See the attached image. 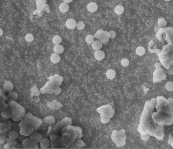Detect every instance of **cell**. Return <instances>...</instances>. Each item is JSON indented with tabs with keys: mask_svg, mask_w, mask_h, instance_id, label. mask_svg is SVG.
I'll return each mask as SVG.
<instances>
[{
	"mask_svg": "<svg viewBox=\"0 0 173 149\" xmlns=\"http://www.w3.org/2000/svg\"><path fill=\"white\" fill-rule=\"evenodd\" d=\"M136 53L139 56L144 55L145 53V49L142 46H139L136 49Z\"/></svg>",
	"mask_w": 173,
	"mask_h": 149,
	"instance_id": "30bf717a",
	"label": "cell"
},
{
	"mask_svg": "<svg viewBox=\"0 0 173 149\" xmlns=\"http://www.w3.org/2000/svg\"><path fill=\"white\" fill-rule=\"evenodd\" d=\"M49 142V140L47 139H43L41 142V147L43 148H44V149H45V148H47L48 147H49V146L47 145V143Z\"/></svg>",
	"mask_w": 173,
	"mask_h": 149,
	"instance_id": "d6986e66",
	"label": "cell"
},
{
	"mask_svg": "<svg viewBox=\"0 0 173 149\" xmlns=\"http://www.w3.org/2000/svg\"><path fill=\"white\" fill-rule=\"evenodd\" d=\"M95 40V37L92 35H88L86 37V41L89 44H92Z\"/></svg>",
	"mask_w": 173,
	"mask_h": 149,
	"instance_id": "9a60e30c",
	"label": "cell"
},
{
	"mask_svg": "<svg viewBox=\"0 0 173 149\" xmlns=\"http://www.w3.org/2000/svg\"><path fill=\"white\" fill-rule=\"evenodd\" d=\"M109 37L110 38H114L116 36V33L114 31H110L108 32Z\"/></svg>",
	"mask_w": 173,
	"mask_h": 149,
	"instance_id": "d4e9b609",
	"label": "cell"
},
{
	"mask_svg": "<svg viewBox=\"0 0 173 149\" xmlns=\"http://www.w3.org/2000/svg\"><path fill=\"white\" fill-rule=\"evenodd\" d=\"M8 97L12 100H16L18 98V94L14 91H10L8 93Z\"/></svg>",
	"mask_w": 173,
	"mask_h": 149,
	"instance_id": "5bb4252c",
	"label": "cell"
},
{
	"mask_svg": "<svg viewBox=\"0 0 173 149\" xmlns=\"http://www.w3.org/2000/svg\"><path fill=\"white\" fill-rule=\"evenodd\" d=\"M2 107L1 105H0V111L2 110Z\"/></svg>",
	"mask_w": 173,
	"mask_h": 149,
	"instance_id": "f546056e",
	"label": "cell"
},
{
	"mask_svg": "<svg viewBox=\"0 0 173 149\" xmlns=\"http://www.w3.org/2000/svg\"><path fill=\"white\" fill-rule=\"evenodd\" d=\"M34 39V35L31 33H28L25 36V39L27 42H32Z\"/></svg>",
	"mask_w": 173,
	"mask_h": 149,
	"instance_id": "ffe728a7",
	"label": "cell"
},
{
	"mask_svg": "<svg viewBox=\"0 0 173 149\" xmlns=\"http://www.w3.org/2000/svg\"><path fill=\"white\" fill-rule=\"evenodd\" d=\"M59 10L62 13H65L69 10V5L65 2L62 3L59 6Z\"/></svg>",
	"mask_w": 173,
	"mask_h": 149,
	"instance_id": "9c48e42d",
	"label": "cell"
},
{
	"mask_svg": "<svg viewBox=\"0 0 173 149\" xmlns=\"http://www.w3.org/2000/svg\"><path fill=\"white\" fill-rule=\"evenodd\" d=\"M1 115L4 118H9L11 117V114L7 111H3L1 113Z\"/></svg>",
	"mask_w": 173,
	"mask_h": 149,
	"instance_id": "7402d4cb",
	"label": "cell"
},
{
	"mask_svg": "<svg viewBox=\"0 0 173 149\" xmlns=\"http://www.w3.org/2000/svg\"><path fill=\"white\" fill-rule=\"evenodd\" d=\"M52 42L55 45L60 44L62 42V38L58 35H56L53 37Z\"/></svg>",
	"mask_w": 173,
	"mask_h": 149,
	"instance_id": "7c38bea8",
	"label": "cell"
},
{
	"mask_svg": "<svg viewBox=\"0 0 173 149\" xmlns=\"http://www.w3.org/2000/svg\"><path fill=\"white\" fill-rule=\"evenodd\" d=\"M63 1H64V2L68 4V3H70L72 1H73V0H63Z\"/></svg>",
	"mask_w": 173,
	"mask_h": 149,
	"instance_id": "83f0119b",
	"label": "cell"
},
{
	"mask_svg": "<svg viewBox=\"0 0 173 149\" xmlns=\"http://www.w3.org/2000/svg\"><path fill=\"white\" fill-rule=\"evenodd\" d=\"M77 27L79 30H82L84 29L85 25L84 22L81 21H79L78 23H77Z\"/></svg>",
	"mask_w": 173,
	"mask_h": 149,
	"instance_id": "44dd1931",
	"label": "cell"
},
{
	"mask_svg": "<svg viewBox=\"0 0 173 149\" xmlns=\"http://www.w3.org/2000/svg\"><path fill=\"white\" fill-rule=\"evenodd\" d=\"M87 9L89 12L91 13H94L97 10L98 6L96 3L94 2H91L89 3L87 5Z\"/></svg>",
	"mask_w": 173,
	"mask_h": 149,
	"instance_id": "277c9868",
	"label": "cell"
},
{
	"mask_svg": "<svg viewBox=\"0 0 173 149\" xmlns=\"http://www.w3.org/2000/svg\"><path fill=\"white\" fill-rule=\"evenodd\" d=\"M2 134L3 133H1V134H0V144H3L6 141V138L4 137V135Z\"/></svg>",
	"mask_w": 173,
	"mask_h": 149,
	"instance_id": "cb8c5ba5",
	"label": "cell"
},
{
	"mask_svg": "<svg viewBox=\"0 0 173 149\" xmlns=\"http://www.w3.org/2000/svg\"><path fill=\"white\" fill-rule=\"evenodd\" d=\"M116 75V72L113 69H109L106 72V76L109 79H113Z\"/></svg>",
	"mask_w": 173,
	"mask_h": 149,
	"instance_id": "8fae6325",
	"label": "cell"
},
{
	"mask_svg": "<svg viewBox=\"0 0 173 149\" xmlns=\"http://www.w3.org/2000/svg\"><path fill=\"white\" fill-rule=\"evenodd\" d=\"M124 7L122 5H118L114 8V12L118 15H121L124 12Z\"/></svg>",
	"mask_w": 173,
	"mask_h": 149,
	"instance_id": "ba28073f",
	"label": "cell"
},
{
	"mask_svg": "<svg viewBox=\"0 0 173 149\" xmlns=\"http://www.w3.org/2000/svg\"><path fill=\"white\" fill-rule=\"evenodd\" d=\"M66 26L69 30H73L77 26V22L74 19H69L66 22Z\"/></svg>",
	"mask_w": 173,
	"mask_h": 149,
	"instance_id": "7a4b0ae2",
	"label": "cell"
},
{
	"mask_svg": "<svg viewBox=\"0 0 173 149\" xmlns=\"http://www.w3.org/2000/svg\"><path fill=\"white\" fill-rule=\"evenodd\" d=\"M6 132L4 124L3 123H0V133H5Z\"/></svg>",
	"mask_w": 173,
	"mask_h": 149,
	"instance_id": "484cf974",
	"label": "cell"
},
{
	"mask_svg": "<svg viewBox=\"0 0 173 149\" xmlns=\"http://www.w3.org/2000/svg\"><path fill=\"white\" fill-rule=\"evenodd\" d=\"M11 146L8 144H5V146H4V148L5 149H10V148H11Z\"/></svg>",
	"mask_w": 173,
	"mask_h": 149,
	"instance_id": "4316f807",
	"label": "cell"
},
{
	"mask_svg": "<svg viewBox=\"0 0 173 149\" xmlns=\"http://www.w3.org/2000/svg\"><path fill=\"white\" fill-rule=\"evenodd\" d=\"M102 43L100 40H94V42L92 43V48L94 50H100L102 47Z\"/></svg>",
	"mask_w": 173,
	"mask_h": 149,
	"instance_id": "5b68a950",
	"label": "cell"
},
{
	"mask_svg": "<svg viewBox=\"0 0 173 149\" xmlns=\"http://www.w3.org/2000/svg\"><path fill=\"white\" fill-rule=\"evenodd\" d=\"M165 1H171V0H165Z\"/></svg>",
	"mask_w": 173,
	"mask_h": 149,
	"instance_id": "4dcf8cb0",
	"label": "cell"
},
{
	"mask_svg": "<svg viewBox=\"0 0 173 149\" xmlns=\"http://www.w3.org/2000/svg\"><path fill=\"white\" fill-rule=\"evenodd\" d=\"M121 64L124 67H126L129 64V61L127 58H124L121 60Z\"/></svg>",
	"mask_w": 173,
	"mask_h": 149,
	"instance_id": "603a6c76",
	"label": "cell"
},
{
	"mask_svg": "<svg viewBox=\"0 0 173 149\" xmlns=\"http://www.w3.org/2000/svg\"><path fill=\"white\" fill-rule=\"evenodd\" d=\"M32 138L33 139V140L34 141L38 143V142H40L41 141L42 137L39 133H37L33 135V136L32 137Z\"/></svg>",
	"mask_w": 173,
	"mask_h": 149,
	"instance_id": "2e32d148",
	"label": "cell"
},
{
	"mask_svg": "<svg viewBox=\"0 0 173 149\" xmlns=\"http://www.w3.org/2000/svg\"><path fill=\"white\" fill-rule=\"evenodd\" d=\"M95 58L96 60L98 61H101L103 60L105 57L104 52L102 50H97L94 54Z\"/></svg>",
	"mask_w": 173,
	"mask_h": 149,
	"instance_id": "6da1fadb",
	"label": "cell"
},
{
	"mask_svg": "<svg viewBox=\"0 0 173 149\" xmlns=\"http://www.w3.org/2000/svg\"><path fill=\"white\" fill-rule=\"evenodd\" d=\"M166 89L167 90L169 91H173V82H168L166 85Z\"/></svg>",
	"mask_w": 173,
	"mask_h": 149,
	"instance_id": "ac0fdd59",
	"label": "cell"
},
{
	"mask_svg": "<svg viewBox=\"0 0 173 149\" xmlns=\"http://www.w3.org/2000/svg\"><path fill=\"white\" fill-rule=\"evenodd\" d=\"M6 142H7V143L8 144L11 146V147L12 148H13L14 147H15V146L17 144V142L15 140L11 139L10 138L7 139L6 140Z\"/></svg>",
	"mask_w": 173,
	"mask_h": 149,
	"instance_id": "e0dca14e",
	"label": "cell"
},
{
	"mask_svg": "<svg viewBox=\"0 0 173 149\" xmlns=\"http://www.w3.org/2000/svg\"><path fill=\"white\" fill-rule=\"evenodd\" d=\"M53 50L55 53L58 54H61L64 51V48L62 45H61L60 44L56 45L54 47Z\"/></svg>",
	"mask_w": 173,
	"mask_h": 149,
	"instance_id": "8992f818",
	"label": "cell"
},
{
	"mask_svg": "<svg viewBox=\"0 0 173 149\" xmlns=\"http://www.w3.org/2000/svg\"><path fill=\"white\" fill-rule=\"evenodd\" d=\"M3 34V30L2 29L0 28V36H1Z\"/></svg>",
	"mask_w": 173,
	"mask_h": 149,
	"instance_id": "f1b7e54d",
	"label": "cell"
},
{
	"mask_svg": "<svg viewBox=\"0 0 173 149\" xmlns=\"http://www.w3.org/2000/svg\"><path fill=\"white\" fill-rule=\"evenodd\" d=\"M60 57L59 55V54L54 53L51 56L50 60L53 64H57L59 63L60 61Z\"/></svg>",
	"mask_w": 173,
	"mask_h": 149,
	"instance_id": "3957f363",
	"label": "cell"
},
{
	"mask_svg": "<svg viewBox=\"0 0 173 149\" xmlns=\"http://www.w3.org/2000/svg\"><path fill=\"white\" fill-rule=\"evenodd\" d=\"M4 89L8 92L12 91L13 89V85L12 83L9 81L6 82L4 85Z\"/></svg>",
	"mask_w": 173,
	"mask_h": 149,
	"instance_id": "52a82bcc",
	"label": "cell"
},
{
	"mask_svg": "<svg viewBox=\"0 0 173 149\" xmlns=\"http://www.w3.org/2000/svg\"><path fill=\"white\" fill-rule=\"evenodd\" d=\"M9 138L15 140L18 138V133L14 130L11 131L8 134Z\"/></svg>",
	"mask_w": 173,
	"mask_h": 149,
	"instance_id": "4fadbf2b",
	"label": "cell"
}]
</instances>
